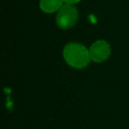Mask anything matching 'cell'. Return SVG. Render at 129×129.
Returning <instances> with one entry per match:
<instances>
[{"label":"cell","mask_w":129,"mask_h":129,"mask_svg":"<svg viewBox=\"0 0 129 129\" xmlns=\"http://www.w3.org/2000/svg\"><path fill=\"white\" fill-rule=\"evenodd\" d=\"M111 54V46L104 40L96 41L91 45L89 50L90 58L95 62H103L109 57Z\"/></svg>","instance_id":"3"},{"label":"cell","mask_w":129,"mask_h":129,"mask_svg":"<svg viewBox=\"0 0 129 129\" xmlns=\"http://www.w3.org/2000/svg\"><path fill=\"white\" fill-rule=\"evenodd\" d=\"M64 57L69 66L75 68H83L90 61L89 50L80 43H69L64 49Z\"/></svg>","instance_id":"1"},{"label":"cell","mask_w":129,"mask_h":129,"mask_svg":"<svg viewBox=\"0 0 129 129\" xmlns=\"http://www.w3.org/2000/svg\"><path fill=\"white\" fill-rule=\"evenodd\" d=\"M78 20V11L73 5L66 4L58 10L57 15V25L62 29L72 27Z\"/></svg>","instance_id":"2"},{"label":"cell","mask_w":129,"mask_h":129,"mask_svg":"<svg viewBox=\"0 0 129 129\" xmlns=\"http://www.w3.org/2000/svg\"><path fill=\"white\" fill-rule=\"evenodd\" d=\"M64 0H41L40 7L45 13H54L62 7Z\"/></svg>","instance_id":"4"},{"label":"cell","mask_w":129,"mask_h":129,"mask_svg":"<svg viewBox=\"0 0 129 129\" xmlns=\"http://www.w3.org/2000/svg\"><path fill=\"white\" fill-rule=\"evenodd\" d=\"M81 0H64V2L66 3V4H70V5H74L75 4V3H78L80 2Z\"/></svg>","instance_id":"5"}]
</instances>
